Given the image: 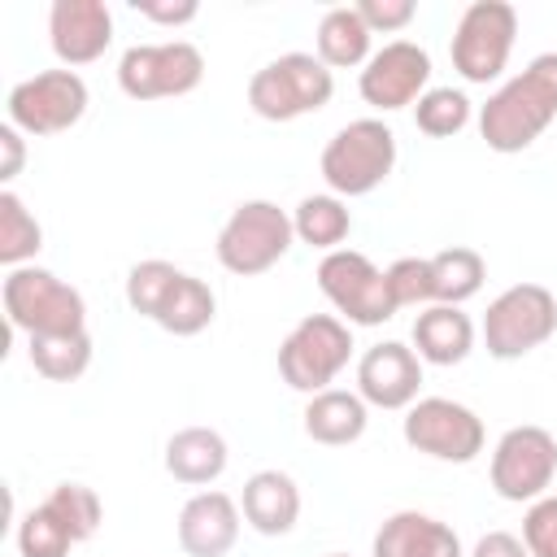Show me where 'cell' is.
<instances>
[{
    "instance_id": "obj_32",
    "label": "cell",
    "mask_w": 557,
    "mask_h": 557,
    "mask_svg": "<svg viewBox=\"0 0 557 557\" xmlns=\"http://www.w3.org/2000/svg\"><path fill=\"white\" fill-rule=\"evenodd\" d=\"M70 548H74V535L48 505H35L17 522V553L22 557H70Z\"/></svg>"
},
{
    "instance_id": "obj_18",
    "label": "cell",
    "mask_w": 557,
    "mask_h": 557,
    "mask_svg": "<svg viewBox=\"0 0 557 557\" xmlns=\"http://www.w3.org/2000/svg\"><path fill=\"white\" fill-rule=\"evenodd\" d=\"M370 557H466V553L448 522L422 509H396L392 518L379 522Z\"/></svg>"
},
{
    "instance_id": "obj_14",
    "label": "cell",
    "mask_w": 557,
    "mask_h": 557,
    "mask_svg": "<svg viewBox=\"0 0 557 557\" xmlns=\"http://www.w3.org/2000/svg\"><path fill=\"white\" fill-rule=\"evenodd\" d=\"M426 83H431V52L413 39H392L379 52H370V61L361 65L357 91L370 109L396 113V109L418 104Z\"/></svg>"
},
{
    "instance_id": "obj_38",
    "label": "cell",
    "mask_w": 557,
    "mask_h": 557,
    "mask_svg": "<svg viewBox=\"0 0 557 557\" xmlns=\"http://www.w3.org/2000/svg\"><path fill=\"white\" fill-rule=\"evenodd\" d=\"M470 557H531V553H527V544H522L518 535H509V531H487V535H479V544H474Z\"/></svg>"
},
{
    "instance_id": "obj_12",
    "label": "cell",
    "mask_w": 557,
    "mask_h": 557,
    "mask_svg": "<svg viewBox=\"0 0 557 557\" xmlns=\"http://www.w3.org/2000/svg\"><path fill=\"white\" fill-rule=\"evenodd\" d=\"M205 78V57L187 39L170 44H135L117 61V87L131 100H174L196 91Z\"/></svg>"
},
{
    "instance_id": "obj_19",
    "label": "cell",
    "mask_w": 557,
    "mask_h": 557,
    "mask_svg": "<svg viewBox=\"0 0 557 557\" xmlns=\"http://www.w3.org/2000/svg\"><path fill=\"white\" fill-rule=\"evenodd\" d=\"M239 509H244V522L257 535H287L300 518V487L283 470H257L244 483Z\"/></svg>"
},
{
    "instance_id": "obj_10",
    "label": "cell",
    "mask_w": 557,
    "mask_h": 557,
    "mask_svg": "<svg viewBox=\"0 0 557 557\" xmlns=\"http://www.w3.org/2000/svg\"><path fill=\"white\" fill-rule=\"evenodd\" d=\"M87 83L78 70H39L30 78H22L9 100H4V113L9 122L22 131V135H61L70 126L83 122L87 113Z\"/></svg>"
},
{
    "instance_id": "obj_26",
    "label": "cell",
    "mask_w": 557,
    "mask_h": 557,
    "mask_svg": "<svg viewBox=\"0 0 557 557\" xmlns=\"http://www.w3.org/2000/svg\"><path fill=\"white\" fill-rule=\"evenodd\" d=\"M487 278V265L474 248H444L431 257V296L435 305H466L470 296H479Z\"/></svg>"
},
{
    "instance_id": "obj_22",
    "label": "cell",
    "mask_w": 557,
    "mask_h": 557,
    "mask_svg": "<svg viewBox=\"0 0 557 557\" xmlns=\"http://www.w3.org/2000/svg\"><path fill=\"white\" fill-rule=\"evenodd\" d=\"M366 422H370L366 400L344 387H326V392L309 396V405H305V435L326 448L357 444L366 435Z\"/></svg>"
},
{
    "instance_id": "obj_5",
    "label": "cell",
    "mask_w": 557,
    "mask_h": 557,
    "mask_svg": "<svg viewBox=\"0 0 557 557\" xmlns=\"http://www.w3.org/2000/svg\"><path fill=\"white\" fill-rule=\"evenodd\" d=\"M292 239H296V226H292L287 209H278L274 200H244L222 222L213 252H218L222 270L252 278V274H265L270 265H278L287 257Z\"/></svg>"
},
{
    "instance_id": "obj_35",
    "label": "cell",
    "mask_w": 557,
    "mask_h": 557,
    "mask_svg": "<svg viewBox=\"0 0 557 557\" xmlns=\"http://www.w3.org/2000/svg\"><path fill=\"white\" fill-rule=\"evenodd\" d=\"M357 13L370 30H405L413 17H418V4L413 0H357Z\"/></svg>"
},
{
    "instance_id": "obj_27",
    "label": "cell",
    "mask_w": 557,
    "mask_h": 557,
    "mask_svg": "<svg viewBox=\"0 0 557 557\" xmlns=\"http://www.w3.org/2000/svg\"><path fill=\"white\" fill-rule=\"evenodd\" d=\"M213 313H218V296H213V287L205 283V278H196V274H187L183 270V278L174 283V292H170V300L161 305V313H157V326L161 331H170V335H200L209 322H213Z\"/></svg>"
},
{
    "instance_id": "obj_4",
    "label": "cell",
    "mask_w": 557,
    "mask_h": 557,
    "mask_svg": "<svg viewBox=\"0 0 557 557\" xmlns=\"http://www.w3.org/2000/svg\"><path fill=\"white\" fill-rule=\"evenodd\" d=\"M318 165L331 196H370L396 170V135L379 117H357L326 139Z\"/></svg>"
},
{
    "instance_id": "obj_24",
    "label": "cell",
    "mask_w": 557,
    "mask_h": 557,
    "mask_svg": "<svg viewBox=\"0 0 557 557\" xmlns=\"http://www.w3.org/2000/svg\"><path fill=\"white\" fill-rule=\"evenodd\" d=\"M292 226H296V239L309 244V248H322V252H335L348 231H352V213L339 196L322 191V196H305L292 213Z\"/></svg>"
},
{
    "instance_id": "obj_1",
    "label": "cell",
    "mask_w": 557,
    "mask_h": 557,
    "mask_svg": "<svg viewBox=\"0 0 557 557\" xmlns=\"http://www.w3.org/2000/svg\"><path fill=\"white\" fill-rule=\"evenodd\" d=\"M557 117V52H540L527 61L522 74L500 83L487 104L479 109V135L492 152H522L531 148Z\"/></svg>"
},
{
    "instance_id": "obj_16",
    "label": "cell",
    "mask_w": 557,
    "mask_h": 557,
    "mask_svg": "<svg viewBox=\"0 0 557 557\" xmlns=\"http://www.w3.org/2000/svg\"><path fill=\"white\" fill-rule=\"evenodd\" d=\"M422 387V357L400 344L383 339L361 352L357 361V396L374 409H409Z\"/></svg>"
},
{
    "instance_id": "obj_13",
    "label": "cell",
    "mask_w": 557,
    "mask_h": 557,
    "mask_svg": "<svg viewBox=\"0 0 557 557\" xmlns=\"http://www.w3.org/2000/svg\"><path fill=\"white\" fill-rule=\"evenodd\" d=\"M557 479V440L544 426H509L492 448V492L513 505L548 496Z\"/></svg>"
},
{
    "instance_id": "obj_30",
    "label": "cell",
    "mask_w": 557,
    "mask_h": 557,
    "mask_svg": "<svg viewBox=\"0 0 557 557\" xmlns=\"http://www.w3.org/2000/svg\"><path fill=\"white\" fill-rule=\"evenodd\" d=\"M413 122L422 135L431 139H448L457 131H466L470 122V96L457 87H426L422 100L413 104Z\"/></svg>"
},
{
    "instance_id": "obj_31",
    "label": "cell",
    "mask_w": 557,
    "mask_h": 557,
    "mask_svg": "<svg viewBox=\"0 0 557 557\" xmlns=\"http://www.w3.org/2000/svg\"><path fill=\"white\" fill-rule=\"evenodd\" d=\"M65 527H70V535H74V544H83V540H91L96 535V527H100V518H104V505H100V496L87 487V483H57L52 492H48V500H44Z\"/></svg>"
},
{
    "instance_id": "obj_2",
    "label": "cell",
    "mask_w": 557,
    "mask_h": 557,
    "mask_svg": "<svg viewBox=\"0 0 557 557\" xmlns=\"http://www.w3.org/2000/svg\"><path fill=\"white\" fill-rule=\"evenodd\" d=\"M4 313L13 331L30 335H70V331H87V300L78 287H70L65 278H57L44 265H17L4 274L0 287Z\"/></svg>"
},
{
    "instance_id": "obj_29",
    "label": "cell",
    "mask_w": 557,
    "mask_h": 557,
    "mask_svg": "<svg viewBox=\"0 0 557 557\" xmlns=\"http://www.w3.org/2000/svg\"><path fill=\"white\" fill-rule=\"evenodd\" d=\"M178 278H183V270L170 265V261H161V257L135 261V265L126 270V305H131L139 318H152V322H157V313H161V305L170 300V292H174Z\"/></svg>"
},
{
    "instance_id": "obj_21",
    "label": "cell",
    "mask_w": 557,
    "mask_h": 557,
    "mask_svg": "<svg viewBox=\"0 0 557 557\" xmlns=\"http://www.w3.org/2000/svg\"><path fill=\"white\" fill-rule=\"evenodd\" d=\"M226 461H231V448H226L222 431H213V426H183L165 444V470H170V479H178L187 487H205V483L222 479Z\"/></svg>"
},
{
    "instance_id": "obj_37",
    "label": "cell",
    "mask_w": 557,
    "mask_h": 557,
    "mask_svg": "<svg viewBox=\"0 0 557 557\" xmlns=\"http://www.w3.org/2000/svg\"><path fill=\"white\" fill-rule=\"evenodd\" d=\"M0 178L9 183V178H17L22 174V161H26V139H22V131L13 126V122H4L0 126Z\"/></svg>"
},
{
    "instance_id": "obj_7",
    "label": "cell",
    "mask_w": 557,
    "mask_h": 557,
    "mask_svg": "<svg viewBox=\"0 0 557 557\" xmlns=\"http://www.w3.org/2000/svg\"><path fill=\"white\" fill-rule=\"evenodd\" d=\"M557 331V296L544 283L505 287L483 313V344L496 361H518L548 344Z\"/></svg>"
},
{
    "instance_id": "obj_15",
    "label": "cell",
    "mask_w": 557,
    "mask_h": 557,
    "mask_svg": "<svg viewBox=\"0 0 557 557\" xmlns=\"http://www.w3.org/2000/svg\"><path fill=\"white\" fill-rule=\"evenodd\" d=\"M48 44L65 70L91 65L113 44V13L104 0H52L48 9Z\"/></svg>"
},
{
    "instance_id": "obj_6",
    "label": "cell",
    "mask_w": 557,
    "mask_h": 557,
    "mask_svg": "<svg viewBox=\"0 0 557 557\" xmlns=\"http://www.w3.org/2000/svg\"><path fill=\"white\" fill-rule=\"evenodd\" d=\"M352 357V331L344 318L335 313H309L300 318L283 344H278V374L287 387L305 392V396H318L326 392L339 370L348 366Z\"/></svg>"
},
{
    "instance_id": "obj_3",
    "label": "cell",
    "mask_w": 557,
    "mask_h": 557,
    "mask_svg": "<svg viewBox=\"0 0 557 557\" xmlns=\"http://www.w3.org/2000/svg\"><path fill=\"white\" fill-rule=\"evenodd\" d=\"M335 96V74L313 52H283L248 78V109L265 122H296L326 109Z\"/></svg>"
},
{
    "instance_id": "obj_33",
    "label": "cell",
    "mask_w": 557,
    "mask_h": 557,
    "mask_svg": "<svg viewBox=\"0 0 557 557\" xmlns=\"http://www.w3.org/2000/svg\"><path fill=\"white\" fill-rule=\"evenodd\" d=\"M387 287H392L396 309L435 305V296H431V257H400V261H392L387 265Z\"/></svg>"
},
{
    "instance_id": "obj_11",
    "label": "cell",
    "mask_w": 557,
    "mask_h": 557,
    "mask_svg": "<svg viewBox=\"0 0 557 557\" xmlns=\"http://www.w3.org/2000/svg\"><path fill=\"white\" fill-rule=\"evenodd\" d=\"M405 444L435 457V461H453V466H466L483 453V418L461 405V400H448V396H418L409 409H405Z\"/></svg>"
},
{
    "instance_id": "obj_28",
    "label": "cell",
    "mask_w": 557,
    "mask_h": 557,
    "mask_svg": "<svg viewBox=\"0 0 557 557\" xmlns=\"http://www.w3.org/2000/svg\"><path fill=\"white\" fill-rule=\"evenodd\" d=\"M44 248V226L35 222V213L26 209V200L17 191H0V261L9 270L30 265V257Z\"/></svg>"
},
{
    "instance_id": "obj_9",
    "label": "cell",
    "mask_w": 557,
    "mask_h": 557,
    "mask_svg": "<svg viewBox=\"0 0 557 557\" xmlns=\"http://www.w3.org/2000/svg\"><path fill=\"white\" fill-rule=\"evenodd\" d=\"M518 39V9L509 0H474L461 9L457 30H453V70L466 83H492L509 65Z\"/></svg>"
},
{
    "instance_id": "obj_39",
    "label": "cell",
    "mask_w": 557,
    "mask_h": 557,
    "mask_svg": "<svg viewBox=\"0 0 557 557\" xmlns=\"http://www.w3.org/2000/svg\"><path fill=\"white\" fill-rule=\"evenodd\" d=\"M326 557H348V553H326Z\"/></svg>"
},
{
    "instance_id": "obj_20",
    "label": "cell",
    "mask_w": 557,
    "mask_h": 557,
    "mask_svg": "<svg viewBox=\"0 0 557 557\" xmlns=\"http://www.w3.org/2000/svg\"><path fill=\"white\" fill-rule=\"evenodd\" d=\"M413 348L426 366H461L474 348V322L461 305H426L413 318Z\"/></svg>"
},
{
    "instance_id": "obj_23",
    "label": "cell",
    "mask_w": 557,
    "mask_h": 557,
    "mask_svg": "<svg viewBox=\"0 0 557 557\" xmlns=\"http://www.w3.org/2000/svg\"><path fill=\"white\" fill-rule=\"evenodd\" d=\"M370 26L361 22L357 4H335L322 13L318 22V61L326 70H352V65H366L370 61Z\"/></svg>"
},
{
    "instance_id": "obj_36",
    "label": "cell",
    "mask_w": 557,
    "mask_h": 557,
    "mask_svg": "<svg viewBox=\"0 0 557 557\" xmlns=\"http://www.w3.org/2000/svg\"><path fill=\"white\" fill-rule=\"evenodd\" d=\"M135 13L148 22H161V26H187V22H196L200 4L196 0H135Z\"/></svg>"
},
{
    "instance_id": "obj_34",
    "label": "cell",
    "mask_w": 557,
    "mask_h": 557,
    "mask_svg": "<svg viewBox=\"0 0 557 557\" xmlns=\"http://www.w3.org/2000/svg\"><path fill=\"white\" fill-rule=\"evenodd\" d=\"M522 544L531 557H557V496H540L522 513Z\"/></svg>"
},
{
    "instance_id": "obj_25",
    "label": "cell",
    "mask_w": 557,
    "mask_h": 557,
    "mask_svg": "<svg viewBox=\"0 0 557 557\" xmlns=\"http://www.w3.org/2000/svg\"><path fill=\"white\" fill-rule=\"evenodd\" d=\"M26 357L35 366V374L52 379V383H74L78 374H87L91 366V335L87 331H70V335H30L26 339Z\"/></svg>"
},
{
    "instance_id": "obj_8",
    "label": "cell",
    "mask_w": 557,
    "mask_h": 557,
    "mask_svg": "<svg viewBox=\"0 0 557 557\" xmlns=\"http://www.w3.org/2000/svg\"><path fill=\"white\" fill-rule=\"evenodd\" d=\"M318 287L348 326H383L387 318L400 313L392 300V287H387V270H379L357 248L326 252L318 261Z\"/></svg>"
},
{
    "instance_id": "obj_17",
    "label": "cell",
    "mask_w": 557,
    "mask_h": 557,
    "mask_svg": "<svg viewBox=\"0 0 557 557\" xmlns=\"http://www.w3.org/2000/svg\"><path fill=\"white\" fill-rule=\"evenodd\" d=\"M239 540V505L226 492H196L178 509V544L187 557H226Z\"/></svg>"
}]
</instances>
